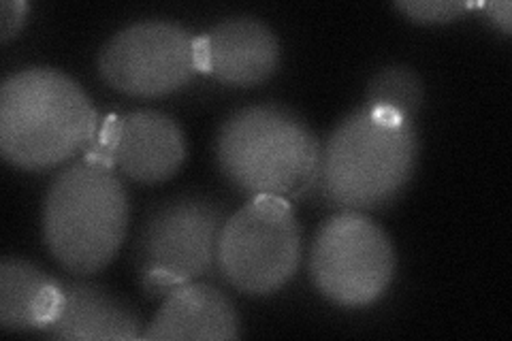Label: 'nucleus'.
Wrapping results in <instances>:
<instances>
[{
  "label": "nucleus",
  "instance_id": "9",
  "mask_svg": "<svg viewBox=\"0 0 512 341\" xmlns=\"http://www.w3.org/2000/svg\"><path fill=\"white\" fill-rule=\"evenodd\" d=\"M197 69L227 86H259L280 67L276 32L254 18H231L195 41Z\"/></svg>",
  "mask_w": 512,
  "mask_h": 341
},
{
  "label": "nucleus",
  "instance_id": "7",
  "mask_svg": "<svg viewBox=\"0 0 512 341\" xmlns=\"http://www.w3.org/2000/svg\"><path fill=\"white\" fill-rule=\"evenodd\" d=\"M393 241L361 211H340L314 237L310 273L316 288L340 307L376 303L395 278Z\"/></svg>",
  "mask_w": 512,
  "mask_h": 341
},
{
  "label": "nucleus",
  "instance_id": "8",
  "mask_svg": "<svg viewBox=\"0 0 512 341\" xmlns=\"http://www.w3.org/2000/svg\"><path fill=\"white\" fill-rule=\"evenodd\" d=\"M195 41L186 28L150 20L128 26L107 41L99 71L107 84L139 99L178 92L195 77Z\"/></svg>",
  "mask_w": 512,
  "mask_h": 341
},
{
  "label": "nucleus",
  "instance_id": "11",
  "mask_svg": "<svg viewBox=\"0 0 512 341\" xmlns=\"http://www.w3.org/2000/svg\"><path fill=\"white\" fill-rule=\"evenodd\" d=\"M239 335V316L231 299L205 282H190L173 290L143 331L148 341H218Z\"/></svg>",
  "mask_w": 512,
  "mask_h": 341
},
{
  "label": "nucleus",
  "instance_id": "10",
  "mask_svg": "<svg viewBox=\"0 0 512 341\" xmlns=\"http://www.w3.org/2000/svg\"><path fill=\"white\" fill-rule=\"evenodd\" d=\"M184 160V133L167 113L139 109L120 118L114 165L133 182H167L180 171Z\"/></svg>",
  "mask_w": 512,
  "mask_h": 341
},
{
  "label": "nucleus",
  "instance_id": "6",
  "mask_svg": "<svg viewBox=\"0 0 512 341\" xmlns=\"http://www.w3.org/2000/svg\"><path fill=\"white\" fill-rule=\"evenodd\" d=\"M227 207L205 194H182L156 205L143 220L133 246L141 278L160 275L175 286L214 278Z\"/></svg>",
  "mask_w": 512,
  "mask_h": 341
},
{
  "label": "nucleus",
  "instance_id": "17",
  "mask_svg": "<svg viewBox=\"0 0 512 341\" xmlns=\"http://www.w3.org/2000/svg\"><path fill=\"white\" fill-rule=\"evenodd\" d=\"M487 18L502 30L504 37H510L512 32V5L508 0H493L485 5Z\"/></svg>",
  "mask_w": 512,
  "mask_h": 341
},
{
  "label": "nucleus",
  "instance_id": "2",
  "mask_svg": "<svg viewBox=\"0 0 512 341\" xmlns=\"http://www.w3.org/2000/svg\"><path fill=\"white\" fill-rule=\"evenodd\" d=\"M320 152L323 145L306 120L282 105L237 109L214 139L220 173L252 199L306 197L318 184Z\"/></svg>",
  "mask_w": 512,
  "mask_h": 341
},
{
  "label": "nucleus",
  "instance_id": "4",
  "mask_svg": "<svg viewBox=\"0 0 512 341\" xmlns=\"http://www.w3.org/2000/svg\"><path fill=\"white\" fill-rule=\"evenodd\" d=\"M128 229V194L111 167L82 158L56 175L43 203V237L60 267L92 275L114 261Z\"/></svg>",
  "mask_w": 512,
  "mask_h": 341
},
{
  "label": "nucleus",
  "instance_id": "3",
  "mask_svg": "<svg viewBox=\"0 0 512 341\" xmlns=\"http://www.w3.org/2000/svg\"><path fill=\"white\" fill-rule=\"evenodd\" d=\"M99 116L77 81L50 67L9 75L0 88V152L13 167L47 171L86 152Z\"/></svg>",
  "mask_w": 512,
  "mask_h": 341
},
{
  "label": "nucleus",
  "instance_id": "12",
  "mask_svg": "<svg viewBox=\"0 0 512 341\" xmlns=\"http://www.w3.org/2000/svg\"><path fill=\"white\" fill-rule=\"evenodd\" d=\"M62 310L41 333L52 339H143L139 314L107 288L88 282H62Z\"/></svg>",
  "mask_w": 512,
  "mask_h": 341
},
{
  "label": "nucleus",
  "instance_id": "15",
  "mask_svg": "<svg viewBox=\"0 0 512 341\" xmlns=\"http://www.w3.org/2000/svg\"><path fill=\"white\" fill-rule=\"evenodd\" d=\"M474 5L463 3V0H404L395 3V9L402 11L406 18L421 24H446L459 20Z\"/></svg>",
  "mask_w": 512,
  "mask_h": 341
},
{
  "label": "nucleus",
  "instance_id": "1",
  "mask_svg": "<svg viewBox=\"0 0 512 341\" xmlns=\"http://www.w3.org/2000/svg\"><path fill=\"white\" fill-rule=\"evenodd\" d=\"M416 162L419 133L412 120L363 105L327 137L316 188L344 211H376L406 190Z\"/></svg>",
  "mask_w": 512,
  "mask_h": 341
},
{
  "label": "nucleus",
  "instance_id": "14",
  "mask_svg": "<svg viewBox=\"0 0 512 341\" xmlns=\"http://www.w3.org/2000/svg\"><path fill=\"white\" fill-rule=\"evenodd\" d=\"M425 99V88L421 77L410 67H387L378 71L370 86H367V103L376 109H387L397 113L399 118L412 120L421 109Z\"/></svg>",
  "mask_w": 512,
  "mask_h": 341
},
{
  "label": "nucleus",
  "instance_id": "13",
  "mask_svg": "<svg viewBox=\"0 0 512 341\" xmlns=\"http://www.w3.org/2000/svg\"><path fill=\"white\" fill-rule=\"evenodd\" d=\"M62 301V282L24 258H3L0 263V327L5 331L41 333L58 318Z\"/></svg>",
  "mask_w": 512,
  "mask_h": 341
},
{
  "label": "nucleus",
  "instance_id": "16",
  "mask_svg": "<svg viewBox=\"0 0 512 341\" xmlns=\"http://www.w3.org/2000/svg\"><path fill=\"white\" fill-rule=\"evenodd\" d=\"M26 13L28 5L22 3V0H5L3 3V28H0V39L3 43H9L13 37H18V32L22 30L26 22Z\"/></svg>",
  "mask_w": 512,
  "mask_h": 341
},
{
  "label": "nucleus",
  "instance_id": "5",
  "mask_svg": "<svg viewBox=\"0 0 512 341\" xmlns=\"http://www.w3.org/2000/svg\"><path fill=\"white\" fill-rule=\"evenodd\" d=\"M301 254V226L291 201L254 197L224 222L218 269L244 295L265 297L293 278Z\"/></svg>",
  "mask_w": 512,
  "mask_h": 341
}]
</instances>
